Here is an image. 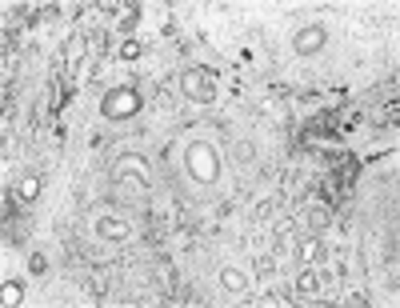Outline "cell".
Here are the masks:
<instances>
[{"instance_id": "1", "label": "cell", "mask_w": 400, "mask_h": 308, "mask_svg": "<svg viewBox=\"0 0 400 308\" xmlns=\"http://www.w3.org/2000/svg\"><path fill=\"white\" fill-rule=\"evenodd\" d=\"M185 168H189V176L196 185H216L220 180V156L209 141H192L185 148Z\"/></svg>"}, {"instance_id": "2", "label": "cell", "mask_w": 400, "mask_h": 308, "mask_svg": "<svg viewBox=\"0 0 400 308\" xmlns=\"http://www.w3.org/2000/svg\"><path fill=\"white\" fill-rule=\"evenodd\" d=\"M180 93L189 96L192 104H212V100H216V84H212L209 72L185 69V72H180Z\"/></svg>"}, {"instance_id": "3", "label": "cell", "mask_w": 400, "mask_h": 308, "mask_svg": "<svg viewBox=\"0 0 400 308\" xmlns=\"http://www.w3.org/2000/svg\"><path fill=\"white\" fill-rule=\"evenodd\" d=\"M137 108H141V93H132V88H120V93L104 96V104H100L104 120H128V117H137Z\"/></svg>"}, {"instance_id": "4", "label": "cell", "mask_w": 400, "mask_h": 308, "mask_svg": "<svg viewBox=\"0 0 400 308\" xmlns=\"http://www.w3.org/2000/svg\"><path fill=\"white\" fill-rule=\"evenodd\" d=\"M325 45H329V24H305L292 36V52L296 56H316Z\"/></svg>"}, {"instance_id": "5", "label": "cell", "mask_w": 400, "mask_h": 308, "mask_svg": "<svg viewBox=\"0 0 400 308\" xmlns=\"http://www.w3.org/2000/svg\"><path fill=\"white\" fill-rule=\"evenodd\" d=\"M96 233L104 240H128L132 237V224H124L117 216H100V220H96Z\"/></svg>"}, {"instance_id": "6", "label": "cell", "mask_w": 400, "mask_h": 308, "mask_svg": "<svg viewBox=\"0 0 400 308\" xmlns=\"http://www.w3.org/2000/svg\"><path fill=\"white\" fill-rule=\"evenodd\" d=\"M220 288L228 292V296H240L244 288H248V276H244V268H220Z\"/></svg>"}, {"instance_id": "7", "label": "cell", "mask_w": 400, "mask_h": 308, "mask_svg": "<svg viewBox=\"0 0 400 308\" xmlns=\"http://www.w3.org/2000/svg\"><path fill=\"white\" fill-rule=\"evenodd\" d=\"M301 261H305V264H316V268H320V264L329 261V252H325V240H320V237L301 240Z\"/></svg>"}, {"instance_id": "8", "label": "cell", "mask_w": 400, "mask_h": 308, "mask_svg": "<svg viewBox=\"0 0 400 308\" xmlns=\"http://www.w3.org/2000/svg\"><path fill=\"white\" fill-rule=\"evenodd\" d=\"M296 288H301L305 296H316V292H320V268H316V264H308L305 272L296 276Z\"/></svg>"}, {"instance_id": "9", "label": "cell", "mask_w": 400, "mask_h": 308, "mask_svg": "<svg viewBox=\"0 0 400 308\" xmlns=\"http://www.w3.org/2000/svg\"><path fill=\"white\" fill-rule=\"evenodd\" d=\"M117 180H137V189H148V176H144L141 165H132V161H124V165H117V172H113Z\"/></svg>"}, {"instance_id": "10", "label": "cell", "mask_w": 400, "mask_h": 308, "mask_svg": "<svg viewBox=\"0 0 400 308\" xmlns=\"http://www.w3.org/2000/svg\"><path fill=\"white\" fill-rule=\"evenodd\" d=\"M84 52H89V36H84V32H76V36L69 40V48H64L69 64H80V60H84Z\"/></svg>"}, {"instance_id": "11", "label": "cell", "mask_w": 400, "mask_h": 308, "mask_svg": "<svg viewBox=\"0 0 400 308\" xmlns=\"http://www.w3.org/2000/svg\"><path fill=\"white\" fill-rule=\"evenodd\" d=\"M16 196H21L24 204H32L40 196V176H24L21 185H16Z\"/></svg>"}, {"instance_id": "12", "label": "cell", "mask_w": 400, "mask_h": 308, "mask_svg": "<svg viewBox=\"0 0 400 308\" xmlns=\"http://www.w3.org/2000/svg\"><path fill=\"white\" fill-rule=\"evenodd\" d=\"M24 300V285L21 281H8V285H4V292H0V305L4 308H16Z\"/></svg>"}, {"instance_id": "13", "label": "cell", "mask_w": 400, "mask_h": 308, "mask_svg": "<svg viewBox=\"0 0 400 308\" xmlns=\"http://www.w3.org/2000/svg\"><path fill=\"white\" fill-rule=\"evenodd\" d=\"M233 161L236 165H252V161H257V144L252 141H236L233 144Z\"/></svg>"}, {"instance_id": "14", "label": "cell", "mask_w": 400, "mask_h": 308, "mask_svg": "<svg viewBox=\"0 0 400 308\" xmlns=\"http://www.w3.org/2000/svg\"><path fill=\"white\" fill-rule=\"evenodd\" d=\"M308 228H312V233H325V228H329V209H312V213H308Z\"/></svg>"}, {"instance_id": "15", "label": "cell", "mask_w": 400, "mask_h": 308, "mask_svg": "<svg viewBox=\"0 0 400 308\" xmlns=\"http://www.w3.org/2000/svg\"><path fill=\"white\" fill-rule=\"evenodd\" d=\"M137 24H141V12H137V8H128V12H120V32H132Z\"/></svg>"}, {"instance_id": "16", "label": "cell", "mask_w": 400, "mask_h": 308, "mask_svg": "<svg viewBox=\"0 0 400 308\" xmlns=\"http://www.w3.org/2000/svg\"><path fill=\"white\" fill-rule=\"evenodd\" d=\"M28 268H32V272H45L48 261H45V257H32V264H28Z\"/></svg>"}]
</instances>
